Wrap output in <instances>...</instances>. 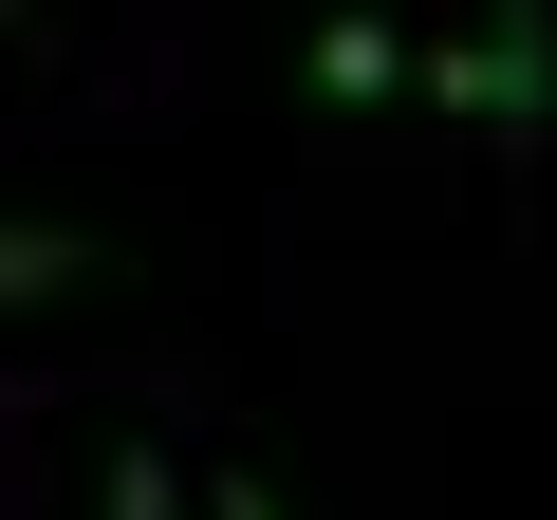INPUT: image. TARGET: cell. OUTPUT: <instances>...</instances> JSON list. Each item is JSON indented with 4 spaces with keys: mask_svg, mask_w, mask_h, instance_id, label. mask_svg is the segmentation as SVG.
Here are the masks:
<instances>
[{
    "mask_svg": "<svg viewBox=\"0 0 557 520\" xmlns=\"http://www.w3.org/2000/svg\"><path fill=\"white\" fill-rule=\"evenodd\" d=\"M205 520H298V502H278L260 465H223V483H205Z\"/></svg>",
    "mask_w": 557,
    "mask_h": 520,
    "instance_id": "5",
    "label": "cell"
},
{
    "mask_svg": "<svg viewBox=\"0 0 557 520\" xmlns=\"http://www.w3.org/2000/svg\"><path fill=\"white\" fill-rule=\"evenodd\" d=\"M391 94H428V57L372 20V0H335L317 20V112H391Z\"/></svg>",
    "mask_w": 557,
    "mask_h": 520,
    "instance_id": "2",
    "label": "cell"
},
{
    "mask_svg": "<svg viewBox=\"0 0 557 520\" xmlns=\"http://www.w3.org/2000/svg\"><path fill=\"white\" fill-rule=\"evenodd\" d=\"M94 520H186V465H168V446H112V465H94Z\"/></svg>",
    "mask_w": 557,
    "mask_h": 520,
    "instance_id": "3",
    "label": "cell"
},
{
    "mask_svg": "<svg viewBox=\"0 0 557 520\" xmlns=\"http://www.w3.org/2000/svg\"><path fill=\"white\" fill-rule=\"evenodd\" d=\"M428 112L483 131V149H539L557 131V20H539V0H483V20L428 57Z\"/></svg>",
    "mask_w": 557,
    "mask_h": 520,
    "instance_id": "1",
    "label": "cell"
},
{
    "mask_svg": "<svg viewBox=\"0 0 557 520\" xmlns=\"http://www.w3.org/2000/svg\"><path fill=\"white\" fill-rule=\"evenodd\" d=\"M75 280H94V260H75L57 223H20V242H0V298H75Z\"/></svg>",
    "mask_w": 557,
    "mask_h": 520,
    "instance_id": "4",
    "label": "cell"
}]
</instances>
